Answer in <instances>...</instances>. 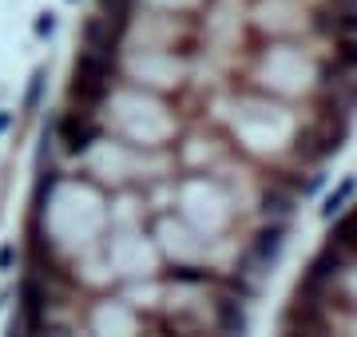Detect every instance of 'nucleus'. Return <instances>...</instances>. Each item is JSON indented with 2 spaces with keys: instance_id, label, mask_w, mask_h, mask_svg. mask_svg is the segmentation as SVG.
<instances>
[{
  "instance_id": "1",
  "label": "nucleus",
  "mask_w": 357,
  "mask_h": 337,
  "mask_svg": "<svg viewBox=\"0 0 357 337\" xmlns=\"http://www.w3.org/2000/svg\"><path fill=\"white\" fill-rule=\"evenodd\" d=\"M100 135H103V127L96 116H72V111H64V116L56 119V143H60L64 155L91 151V143L100 139Z\"/></svg>"
},
{
  "instance_id": "2",
  "label": "nucleus",
  "mask_w": 357,
  "mask_h": 337,
  "mask_svg": "<svg viewBox=\"0 0 357 337\" xmlns=\"http://www.w3.org/2000/svg\"><path fill=\"white\" fill-rule=\"evenodd\" d=\"M278 246H282V226H266V230H258L255 254H258L262 262H266V258H274V254H278Z\"/></svg>"
},
{
  "instance_id": "3",
  "label": "nucleus",
  "mask_w": 357,
  "mask_h": 337,
  "mask_svg": "<svg viewBox=\"0 0 357 337\" xmlns=\"http://www.w3.org/2000/svg\"><path fill=\"white\" fill-rule=\"evenodd\" d=\"M337 72H357V40H345L333 48V76Z\"/></svg>"
}]
</instances>
